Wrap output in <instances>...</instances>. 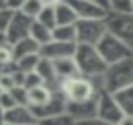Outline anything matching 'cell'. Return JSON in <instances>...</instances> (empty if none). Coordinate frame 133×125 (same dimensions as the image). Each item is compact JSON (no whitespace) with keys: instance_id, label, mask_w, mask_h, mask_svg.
<instances>
[{"instance_id":"obj_26","label":"cell","mask_w":133,"mask_h":125,"mask_svg":"<svg viewBox=\"0 0 133 125\" xmlns=\"http://www.w3.org/2000/svg\"><path fill=\"white\" fill-rule=\"evenodd\" d=\"M75 123H77L75 119L68 113H61V114L47 117L39 122V125H75Z\"/></svg>"},{"instance_id":"obj_15","label":"cell","mask_w":133,"mask_h":125,"mask_svg":"<svg viewBox=\"0 0 133 125\" xmlns=\"http://www.w3.org/2000/svg\"><path fill=\"white\" fill-rule=\"evenodd\" d=\"M53 91L52 88H49L47 85H41L38 88H33L28 91V100H27V105L31 108V109H39V108H44L53 97Z\"/></svg>"},{"instance_id":"obj_37","label":"cell","mask_w":133,"mask_h":125,"mask_svg":"<svg viewBox=\"0 0 133 125\" xmlns=\"http://www.w3.org/2000/svg\"><path fill=\"white\" fill-rule=\"evenodd\" d=\"M0 125H8V123H3V122H2V123H0Z\"/></svg>"},{"instance_id":"obj_24","label":"cell","mask_w":133,"mask_h":125,"mask_svg":"<svg viewBox=\"0 0 133 125\" xmlns=\"http://www.w3.org/2000/svg\"><path fill=\"white\" fill-rule=\"evenodd\" d=\"M41 56L39 53L36 55H28V56H24V58H19L14 61V66L17 71L24 72V74H30V72H35L36 67H38V63H39Z\"/></svg>"},{"instance_id":"obj_23","label":"cell","mask_w":133,"mask_h":125,"mask_svg":"<svg viewBox=\"0 0 133 125\" xmlns=\"http://www.w3.org/2000/svg\"><path fill=\"white\" fill-rule=\"evenodd\" d=\"M44 5H45V2H41V0H24L19 11H21L24 16L30 17L31 20H36L38 16L41 14Z\"/></svg>"},{"instance_id":"obj_8","label":"cell","mask_w":133,"mask_h":125,"mask_svg":"<svg viewBox=\"0 0 133 125\" xmlns=\"http://www.w3.org/2000/svg\"><path fill=\"white\" fill-rule=\"evenodd\" d=\"M97 117L102 119L108 125H119L121 120L125 117V114L122 113L121 106L117 105V102L114 100V97L111 94H108L107 91H100L99 92Z\"/></svg>"},{"instance_id":"obj_27","label":"cell","mask_w":133,"mask_h":125,"mask_svg":"<svg viewBox=\"0 0 133 125\" xmlns=\"http://www.w3.org/2000/svg\"><path fill=\"white\" fill-rule=\"evenodd\" d=\"M14 63V53H13V47L6 42L0 45V69H5L8 66H11Z\"/></svg>"},{"instance_id":"obj_30","label":"cell","mask_w":133,"mask_h":125,"mask_svg":"<svg viewBox=\"0 0 133 125\" xmlns=\"http://www.w3.org/2000/svg\"><path fill=\"white\" fill-rule=\"evenodd\" d=\"M41 85H44V81H42V78H41L36 72L27 74V77H25V85H24V88H25L27 91H30V89H33V88H38V86H41Z\"/></svg>"},{"instance_id":"obj_36","label":"cell","mask_w":133,"mask_h":125,"mask_svg":"<svg viewBox=\"0 0 133 125\" xmlns=\"http://www.w3.org/2000/svg\"><path fill=\"white\" fill-rule=\"evenodd\" d=\"M30 125H39V122H36V123H30Z\"/></svg>"},{"instance_id":"obj_12","label":"cell","mask_w":133,"mask_h":125,"mask_svg":"<svg viewBox=\"0 0 133 125\" xmlns=\"http://www.w3.org/2000/svg\"><path fill=\"white\" fill-rule=\"evenodd\" d=\"M66 108H68V99H66V95L61 92V89H55L52 100H50L44 108L31 109V111H33V114H35L36 120L41 122V120H44V119H47V117H52V116L66 113Z\"/></svg>"},{"instance_id":"obj_29","label":"cell","mask_w":133,"mask_h":125,"mask_svg":"<svg viewBox=\"0 0 133 125\" xmlns=\"http://www.w3.org/2000/svg\"><path fill=\"white\" fill-rule=\"evenodd\" d=\"M0 105H2L3 113H6V111L13 109L14 106H17V102L14 100L11 92H2V91H0Z\"/></svg>"},{"instance_id":"obj_3","label":"cell","mask_w":133,"mask_h":125,"mask_svg":"<svg viewBox=\"0 0 133 125\" xmlns=\"http://www.w3.org/2000/svg\"><path fill=\"white\" fill-rule=\"evenodd\" d=\"M97 50L108 66L133 58V48H130L125 42H122L110 33H107L105 38L97 44Z\"/></svg>"},{"instance_id":"obj_21","label":"cell","mask_w":133,"mask_h":125,"mask_svg":"<svg viewBox=\"0 0 133 125\" xmlns=\"http://www.w3.org/2000/svg\"><path fill=\"white\" fill-rule=\"evenodd\" d=\"M39 24L45 25L47 28L50 30H55L56 28V13H55V2H45L41 14L38 16L36 19Z\"/></svg>"},{"instance_id":"obj_7","label":"cell","mask_w":133,"mask_h":125,"mask_svg":"<svg viewBox=\"0 0 133 125\" xmlns=\"http://www.w3.org/2000/svg\"><path fill=\"white\" fill-rule=\"evenodd\" d=\"M74 6L78 20H105L110 16V2H88V0H74L71 2Z\"/></svg>"},{"instance_id":"obj_17","label":"cell","mask_w":133,"mask_h":125,"mask_svg":"<svg viewBox=\"0 0 133 125\" xmlns=\"http://www.w3.org/2000/svg\"><path fill=\"white\" fill-rule=\"evenodd\" d=\"M55 13H56V27L75 25L78 22V16L71 2H55Z\"/></svg>"},{"instance_id":"obj_20","label":"cell","mask_w":133,"mask_h":125,"mask_svg":"<svg viewBox=\"0 0 133 125\" xmlns=\"http://www.w3.org/2000/svg\"><path fill=\"white\" fill-rule=\"evenodd\" d=\"M52 31H53V30H50V28H47L45 25H42V24H39L38 20H35V22H33V25H31L30 38H31V39L39 45V47H42V45L49 44V42L53 39Z\"/></svg>"},{"instance_id":"obj_5","label":"cell","mask_w":133,"mask_h":125,"mask_svg":"<svg viewBox=\"0 0 133 125\" xmlns=\"http://www.w3.org/2000/svg\"><path fill=\"white\" fill-rule=\"evenodd\" d=\"M75 28H77V44L78 45L97 47V44L108 33L105 20H78L75 24Z\"/></svg>"},{"instance_id":"obj_35","label":"cell","mask_w":133,"mask_h":125,"mask_svg":"<svg viewBox=\"0 0 133 125\" xmlns=\"http://www.w3.org/2000/svg\"><path fill=\"white\" fill-rule=\"evenodd\" d=\"M2 119H3V109H2V105H0V123H2Z\"/></svg>"},{"instance_id":"obj_6","label":"cell","mask_w":133,"mask_h":125,"mask_svg":"<svg viewBox=\"0 0 133 125\" xmlns=\"http://www.w3.org/2000/svg\"><path fill=\"white\" fill-rule=\"evenodd\" d=\"M108 33L125 42L130 48H133V14L121 16V14H113L105 19Z\"/></svg>"},{"instance_id":"obj_4","label":"cell","mask_w":133,"mask_h":125,"mask_svg":"<svg viewBox=\"0 0 133 125\" xmlns=\"http://www.w3.org/2000/svg\"><path fill=\"white\" fill-rule=\"evenodd\" d=\"M59 89L66 95L68 102H85V100L96 97L100 92L96 88V85L85 77H78V78H74L69 81H63V83H59Z\"/></svg>"},{"instance_id":"obj_28","label":"cell","mask_w":133,"mask_h":125,"mask_svg":"<svg viewBox=\"0 0 133 125\" xmlns=\"http://www.w3.org/2000/svg\"><path fill=\"white\" fill-rule=\"evenodd\" d=\"M11 72H2L0 74V91L2 92H10L16 88L14 81H13V77H11Z\"/></svg>"},{"instance_id":"obj_16","label":"cell","mask_w":133,"mask_h":125,"mask_svg":"<svg viewBox=\"0 0 133 125\" xmlns=\"http://www.w3.org/2000/svg\"><path fill=\"white\" fill-rule=\"evenodd\" d=\"M44 81V85H47L52 89H59V80L56 77V71H55V64L53 61L41 58L38 63V67L35 71Z\"/></svg>"},{"instance_id":"obj_32","label":"cell","mask_w":133,"mask_h":125,"mask_svg":"<svg viewBox=\"0 0 133 125\" xmlns=\"http://www.w3.org/2000/svg\"><path fill=\"white\" fill-rule=\"evenodd\" d=\"M75 125H108V123H105L102 119H99V117H92V119H86V120H80V122H77Z\"/></svg>"},{"instance_id":"obj_18","label":"cell","mask_w":133,"mask_h":125,"mask_svg":"<svg viewBox=\"0 0 133 125\" xmlns=\"http://www.w3.org/2000/svg\"><path fill=\"white\" fill-rule=\"evenodd\" d=\"M11 47H13V53H14V61L19 59V58L28 56V55H36V53H39V48H41L31 38L22 39V41L16 42Z\"/></svg>"},{"instance_id":"obj_10","label":"cell","mask_w":133,"mask_h":125,"mask_svg":"<svg viewBox=\"0 0 133 125\" xmlns=\"http://www.w3.org/2000/svg\"><path fill=\"white\" fill-rule=\"evenodd\" d=\"M75 52H77L75 42H61V41L52 39L49 44H45L39 48V56L50 59V61H56V59H63V58H74Z\"/></svg>"},{"instance_id":"obj_25","label":"cell","mask_w":133,"mask_h":125,"mask_svg":"<svg viewBox=\"0 0 133 125\" xmlns=\"http://www.w3.org/2000/svg\"><path fill=\"white\" fill-rule=\"evenodd\" d=\"M110 11L113 14L121 16L133 14V2L131 0H113V2H110Z\"/></svg>"},{"instance_id":"obj_14","label":"cell","mask_w":133,"mask_h":125,"mask_svg":"<svg viewBox=\"0 0 133 125\" xmlns=\"http://www.w3.org/2000/svg\"><path fill=\"white\" fill-rule=\"evenodd\" d=\"M53 64H55V71H56V77H58L59 83L82 77L80 71H78V66H77V63H75L74 58L56 59V61H53Z\"/></svg>"},{"instance_id":"obj_1","label":"cell","mask_w":133,"mask_h":125,"mask_svg":"<svg viewBox=\"0 0 133 125\" xmlns=\"http://www.w3.org/2000/svg\"><path fill=\"white\" fill-rule=\"evenodd\" d=\"M74 59L78 66L80 75L88 80L103 77V74L108 69V64L100 56L97 47H92V45H78L77 44V52L74 55Z\"/></svg>"},{"instance_id":"obj_22","label":"cell","mask_w":133,"mask_h":125,"mask_svg":"<svg viewBox=\"0 0 133 125\" xmlns=\"http://www.w3.org/2000/svg\"><path fill=\"white\" fill-rule=\"evenodd\" d=\"M53 39L61 42H75L77 44V28L75 25H61L56 27L53 31Z\"/></svg>"},{"instance_id":"obj_34","label":"cell","mask_w":133,"mask_h":125,"mask_svg":"<svg viewBox=\"0 0 133 125\" xmlns=\"http://www.w3.org/2000/svg\"><path fill=\"white\" fill-rule=\"evenodd\" d=\"M2 44H6V36H5V33H0V45Z\"/></svg>"},{"instance_id":"obj_13","label":"cell","mask_w":133,"mask_h":125,"mask_svg":"<svg viewBox=\"0 0 133 125\" xmlns=\"http://www.w3.org/2000/svg\"><path fill=\"white\" fill-rule=\"evenodd\" d=\"M3 123L8 125H30V123H36V117L31 111L30 106L27 105H17L13 109L3 113Z\"/></svg>"},{"instance_id":"obj_31","label":"cell","mask_w":133,"mask_h":125,"mask_svg":"<svg viewBox=\"0 0 133 125\" xmlns=\"http://www.w3.org/2000/svg\"><path fill=\"white\" fill-rule=\"evenodd\" d=\"M11 95L14 97V100L17 102V105H27L28 100V91L25 88H14L13 91H10ZM28 106V105H27Z\"/></svg>"},{"instance_id":"obj_9","label":"cell","mask_w":133,"mask_h":125,"mask_svg":"<svg viewBox=\"0 0 133 125\" xmlns=\"http://www.w3.org/2000/svg\"><path fill=\"white\" fill-rule=\"evenodd\" d=\"M35 20H31L30 17L24 16L21 11H17L5 33L6 36V42L10 45H14L16 42L22 41V39H27L30 38V31H31V25H33Z\"/></svg>"},{"instance_id":"obj_11","label":"cell","mask_w":133,"mask_h":125,"mask_svg":"<svg viewBox=\"0 0 133 125\" xmlns=\"http://www.w3.org/2000/svg\"><path fill=\"white\" fill-rule=\"evenodd\" d=\"M97 108H99V94L85 102H68L66 113L71 114L75 119V122H80L97 117Z\"/></svg>"},{"instance_id":"obj_19","label":"cell","mask_w":133,"mask_h":125,"mask_svg":"<svg viewBox=\"0 0 133 125\" xmlns=\"http://www.w3.org/2000/svg\"><path fill=\"white\" fill-rule=\"evenodd\" d=\"M113 97L117 102V105L121 106L122 113L125 116L133 117V86H128V88L116 92Z\"/></svg>"},{"instance_id":"obj_2","label":"cell","mask_w":133,"mask_h":125,"mask_svg":"<svg viewBox=\"0 0 133 125\" xmlns=\"http://www.w3.org/2000/svg\"><path fill=\"white\" fill-rule=\"evenodd\" d=\"M128 86H133V58L108 66L102 80L103 91H107L111 95Z\"/></svg>"},{"instance_id":"obj_33","label":"cell","mask_w":133,"mask_h":125,"mask_svg":"<svg viewBox=\"0 0 133 125\" xmlns=\"http://www.w3.org/2000/svg\"><path fill=\"white\" fill-rule=\"evenodd\" d=\"M119 125H133V117H130V116H125L122 120H121V123Z\"/></svg>"}]
</instances>
